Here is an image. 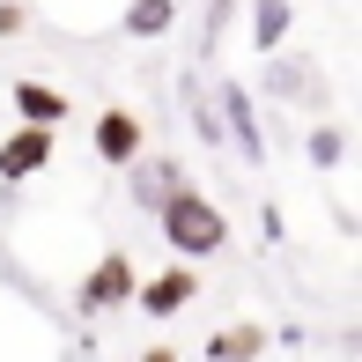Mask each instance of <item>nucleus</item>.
<instances>
[{
  "label": "nucleus",
  "mask_w": 362,
  "mask_h": 362,
  "mask_svg": "<svg viewBox=\"0 0 362 362\" xmlns=\"http://www.w3.org/2000/svg\"><path fill=\"white\" fill-rule=\"evenodd\" d=\"M192 288H200V281H192V267H163L156 281L134 288V296H141L148 318H170V310H185V303H192Z\"/></svg>",
  "instance_id": "nucleus-7"
},
{
  "label": "nucleus",
  "mask_w": 362,
  "mask_h": 362,
  "mask_svg": "<svg viewBox=\"0 0 362 362\" xmlns=\"http://www.w3.org/2000/svg\"><path fill=\"white\" fill-rule=\"evenodd\" d=\"M156 222H163V244L177 252V267H185V259H215L222 244H229V222H222V207L207 200V192H192V185H177L170 200L156 207Z\"/></svg>",
  "instance_id": "nucleus-1"
},
{
  "label": "nucleus",
  "mask_w": 362,
  "mask_h": 362,
  "mask_svg": "<svg viewBox=\"0 0 362 362\" xmlns=\"http://www.w3.org/2000/svg\"><path fill=\"white\" fill-rule=\"evenodd\" d=\"M126 170H134V200H141V207H163L177 185H185V170H177L170 156H134Z\"/></svg>",
  "instance_id": "nucleus-6"
},
{
  "label": "nucleus",
  "mask_w": 362,
  "mask_h": 362,
  "mask_svg": "<svg viewBox=\"0 0 362 362\" xmlns=\"http://www.w3.org/2000/svg\"><path fill=\"white\" fill-rule=\"evenodd\" d=\"M134 288H141V281H134V267H126V252H104V259H96V274L81 281V303H89V310H111V303H126Z\"/></svg>",
  "instance_id": "nucleus-5"
},
{
  "label": "nucleus",
  "mask_w": 362,
  "mask_h": 362,
  "mask_svg": "<svg viewBox=\"0 0 362 362\" xmlns=\"http://www.w3.org/2000/svg\"><path fill=\"white\" fill-rule=\"evenodd\" d=\"M177 23V0H126V37H163V30Z\"/></svg>",
  "instance_id": "nucleus-11"
},
{
  "label": "nucleus",
  "mask_w": 362,
  "mask_h": 362,
  "mask_svg": "<svg viewBox=\"0 0 362 362\" xmlns=\"http://www.w3.org/2000/svg\"><path fill=\"white\" fill-rule=\"evenodd\" d=\"M288 30H296V8H288V0H252V45H259V52H281Z\"/></svg>",
  "instance_id": "nucleus-10"
},
{
  "label": "nucleus",
  "mask_w": 362,
  "mask_h": 362,
  "mask_svg": "<svg viewBox=\"0 0 362 362\" xmlns=\"http://www.w3.org/2000/svg\"><path fill=\"white\" fill-rule=\"evenodd\" d=\"M259 348H267V333H259V325H229V333H215V362H252Z\"/></svg>",
  "instance_id": "nucleus-12"
},
{
  "label": "nucleus",
  "mask_w": 362,
  "mask_h": 362,
  "mask_svg": "<svg viewBox=\"0 0 362 362\" xmlns=\"http://www.w3.org/2000/svg\"><path fill=\"white\" fill-rule=\"evenodd\" d=\"M267 96H281V104L318 96V67L310 59H267Z\"/></svg>",
  "instance_id": "nucleus-9"
},
{
  "label": "nucleus",
  "mask_w": 362,
  "mask_h": 362,
  "mask_svg": "<svg viewBox=\"0 0 362 362\" xmlns=\"http://www.w3.org/2000/svg\"><path fill=\"white\" fill-rule=\"evenodd\" d=\"M141 362H177V355H170V348H148V355H141Z\"/></svg>",
  "instance_id": "nucleus-16"
},
{
  "label": "nucleus",
  "mask_w": 362,
  "mask_h": 362,
  "mask_svg": "<svg viewBox=\"0 0 362 362\" xmlns=\"http://www.w3.org/2000/svg\"><path fill=\"white\" fill-rule=\"evenodd\" d=\"M15 30H23V8H15V0H0V37H15Z\"/></svg>",
  "instance_id": "nucleus-15"
},
{
  "label": "nucleus",
  "mask_w": 362,
  "mask_h": 362,
  "mask_svg": "<svg viewBox=\"0 0 362 362\" xmlns=\"http://www.w3.org/2000/svg\"><path fill=\"white\" fill-rule=\"evenodd\" d=\"M141 119L134 111H104V119H96V163H111V170H126V163L141 156Z\"/></svg>",
  "instance_id": "nucleus-4"
},
{
  "label": "nucleus",
  "mask_w": 362,
  "mask_h": 362,
  "mask_svg": "<svg viewBox=\"0 0 362 362\" xmlns=\"http://www.w3.org/2000/svg\"><path fill=\"white\" fill-rule=\"evenodd\" d=\"M15 111H23V126H67V89H52V81H15Z\"/></svg>",
  "instance_id": "nucleus-8"
},
{
  "label": "nucleus",
  "mask_w": 362,
  "mask_h": 362,
  "mask_svg": "<svg viewBox=\"0 0 362 362\" xmlns=\"http://www.w3.org/2000/svg\"><path fill=\"white\" fill-rule=\"evenodd\" d=\"M185 104H192V126H200V141H229V134H222V119H215V104H207L200 89H185Z\"/></svg>",
  "instance_id": "nucleus-14"
},
{
  "label": "nucleus",
  "mask_w": 362,
  "mask_h": 362,
  "mask_svg": "<svg viewBox=\"0 0 362 362\" xmlns=\"http://www.w3.org/2000/svg\"><path fill=\"white\" fill-rule=\"evenodd\" d=\"M45 163H52V134L45 126H15L0 141V177H37Z\"/></svg>",
  "instance_id": "nucleus-3"
},
{
  "label": "nucleus",
  "mask_w": 362,
  "mask_h": 362,
  "mask_svg": "<svg viewBox=\"0 0 362 362\" xmlns=\"http://www.w3.org/2000/svg\"><path fill=\"white\" fill-rule=\"evenodd\" d=\"M222 134H237L244 148V163H267V141H259V111H252V96H244V81H222Z\"/></svg>",
  "instance_id": "nucleus-2"
},
{
  "label": "nucleus",
  "mask_w": 362,
  "mask_h": 362,
  "mask_svg": "<svg viewBox=\"0 0 362 362\" xmlns=\"http://www.w3.org/2000/svg\"><path fill=\"white\" fill-rule=\"evenodd\" d=\"M340 156H348V134H340V126H318V134H310V163H318V170H333Z\"/></svg>",
  "instance_id": "nucleus-13"
}]
</instances>
